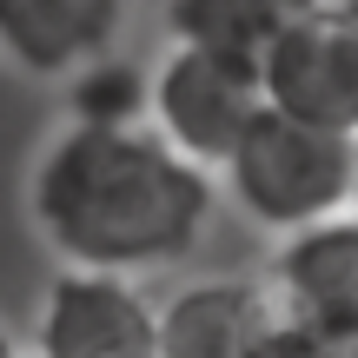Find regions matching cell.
I'll return each mask as SVG.
<instances>
[{
    "label": "cell",
    "instance_id": "6da1fadb",
    "mask_svg": "<svg viewBox=\"0 0 358 358\" xmlns=\"http://www.w3.org/2000/svg\"><path fill=\"white\" fill-rule=\"evenodd\" d=\"M219 186L146 127H60L27 179L40 239L87 272L140 279L186 259L213 226Z\"/></svg>",
    "mask_w": 358,
    "mask_h": 358
},
{
    "label": "cell",
    "instance_id": "7a4b0ae2",
    "mask_svg": "<svg viewBox=\"0 0 358 358\" xmlns=\"http://www.w3.org/2000/svg\"><path fill=\"white\" fill-rule=\"evenodd\" d=\"M352 159H358V140L259 106L219 173H226L232 206L285 239V232H306L352 206Z\"/></svg>",
    "mask_w": 358,
    "mask_h": 358
},
{
    "label": "cell",
    "instance_id": "3957f363",
    "mask_svg": "<svg viewBox=\"0 0 358 358\" xmlns=\"http://www.w3.org/2000/svg\"><path fill=\"white\" fill-rule=\"evenodd\" d=\"M266 106L252 66L213 60L199 47H173L159 60V73L146 80V113H153V133L186 153L192 166H226V153L239 146V133L252 127V113Z\"/></svg>",
    "mask_w": 358,
    "mask_h": 358
},
{
    "label": "cell",
    "instance_id": "277c9868",
    "mask_svg": "<svg viewBox=\"0 0 358 358\" xmlns=\"http://www.w3.org/2000/svg\"><path fill=\"white\" fill-rule=\"evenodd\" d=\"M266 292L279 319L319 345L358 338V213H332L306 232H285Z\"/></svg>",
    "mask_w": 358,
    "mask_h": 358
},
{
    "label": "cell",
    "instance_id": "5b68a950",
    "mask_svg": "<svg viewBox=\"0 0 358 358\" xmlns=\"http://www.w3.org/2000/svg\"><path fill=\"white\" fill-rule=\"evenodd\" d=\"M34 358H159L153 299L120 272L66 266L40 299Z\"/></svg>",
    "mask_w": 358,
    "mask_h": 358
},
{
    "label": "cell",
    "instance_id": "8992f818",
    "mask_svg": "<svg viewBox=\"0 0 358 358\" xmlns=\"http://www.w3.org/2000/svg\"><path fill=\"white\" fill-rule=\"evenodd\" d=\"M259 93H266L272 113H292L306 127L345 133L358 140V53L338 27L332 0H325L312 20H299L279 47L259 66Z\"/></svg>",
    "mask_w": 358,
    "mask_h": 358
},
{
    "label": "cell",
    "instance_id": "52a82bcc",
    "mask_svg": "<svg viewBox=\"0 0 358 358\" xmlns=\"http://www.w3.org/2000/svg\"><path fill=\"white\" fill-rule=\"evenodd\" d=\"M133 0H0V60L27 80H66L120 47Z\"/></svg>",
    "mask_w": 358,
    "mask_h": 358
},
{
    "label": "cell",
    "instance_id": "ba28073f",
    "mask_svg": "<svg viewBox=\"0 0 358 358\" xmlns=\"http://www.w3.org/2000/svg\"><path fill=\"white\" fill-rule=\"evenodd\" d=\"M279 325L266 279H192L153 306L159 358H239L252 338Z\"/></svg>",
    "mask_w": 358,
    "mask_h": 358
},
{
    "label": "cell",
    "instance_id": "9c48e42d",
    "mask_svg": "<svg viewBox=\"0 0 358 358\" xmlns=\"http://www.w3.org/2000/svg\"><path fill=\"white\" fill-rule=\"evenodd\" d=\"M325 0H166V34L173 47H199L232 66H266V53L312 20Z\"/></svg>",
    "mask_w": 358,
    "mask_h": 358
},
{
    "label": "cell",
    "instance_id": "30bf717a",
    "mask_svg": "<svg viewBox=\"0 0 358 358\" xmlns=\"http://www.w3.org/2000/svg\"><path fill=\"white\" fill-rule=\"evenodd\" d=\"M66 127H140L146 113V73L120 53H93L66 73Z\"/></svg>",
    "mask_w": 358,
    "mask_h": 358
},
{
    "label": "cell",
    "instance_id": "8fae6325",
    "mask_svg": "<svg viewBox=\"0 0 358 358\" xmlns=\"http://www.w3.org/2000/svg\"><path fill=\"white\" fill-rule=\"evenodd\" d=\"M239 358H325V345H319V338H306L299 325H285V319H279L266 338H252Z\"/></svg>",
    "mask_w": 358,
    "mask_h": 358
},
{
    "label": "cell",
    "instance_id": "7c38bea8",
    "mask_svg": "<svg viewBox=\"0 0 358 358\" xmlns=\"http://www.w3.org/2000/svg\"><path fill=\"white\" fill-rule=\"evenodd\" d=\"M332 13H338V27H345V40H352V53H358V0H332Z\"/></svg>",
    "mask_w": 358,
    "mask_h": 358
},
{
    "label": "cell",
    "instance_id": "4fadbf2b",
    "mask_svg": "<svg viewBox=\"0 0 358 358\" xmlns=\"http://www.w3.org/2000/svg\"><path fill=\"white\" fill-rule=\"evenodd\" d=\"M325 358H358V338H345V345H325Z\"/></svg>",
    "mask_w": 358,
    "mask_h": 358
},
{
    "label": "cell",
    "instance_id": "5bb4252c",
    "mask_svg": "<svg viewBox=\"0 0 358 358\" xmlns=\"http://www.w3.org/2000/svg\"><path fill=\"white\" fill-rule=\"evenodd\" d=\"M0 358H20V345H13V332L0 325Z\"/></svg>",
    "mask_w": 358,
    "mask_h": 358
},
{
    "label": "cell",
    "instance_id": "9a60e30c",
    "mask_svg": "<svg viewBox=\"0 0 358 358\" xmlns=\"http://www.w3.org/2000/svg\"><path fill=\"white\" fill-rule=\"evenodd\" d=\"M352 206H358V159H352Z\"/></svg>",
    "mask_w": 358,
    "mask_h": 358
}]
</instances>
